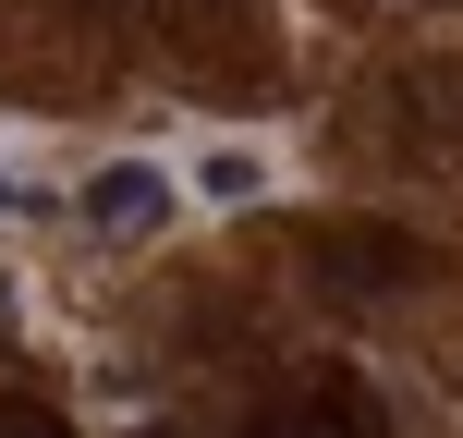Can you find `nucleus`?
Returning <instances> with one entry per match:
<instances>
[{"mask_svg":"<svg viewBox=\"0 0 463 438\" xmlns=\"http://www.w3.org/2000/svg\"><path fill=\"white\" fill-rule=\"evenodd\" d=\"M73 219H86L98 244H159V231L184 219V183H171L159 159H110V171H86V195H73Z\"/></svg>","mask_w":463,"mask_h":438,"instance_id":"nucleus-1","label":"nucleus"},{"mask_svg":"<svg viewBox=\"0 0 463 438\" xmlns=\"http://www.w3.org/2000/svg\"><path fill=\"white\" fill-rule=\"evenodd\" d=\"M269 183H280V159H269V146H244V135H220L208 159H195V195H208V208H256Z\"/></svg>","mask_w":463,"mask_h":438,"instance_id":"nucleus-2","label":"nucleus"},{"mask_svg":"<svg viewBox=\"0 0 463 438\" xmlns=\"http://www.w3.org/2000/svg\"><path fill=\"white\" fill-rule=\"evenodd\" d=\"M244 438H366V415L329 402V390H305V402H280V415H256Z\"/></svg>","mask_w":463,"mask_h":438,"instance_id":"nucleus-3","label":"nucleus"},{"mask_svg":"<svg viewBox=\"0 0 463 438\" xmlns=\"http://www.w3.org/2000/svg\"><path fill=\"white\" fill-rule=\"evenodd\" d=\"M0 208H24V183H13V159H0Z\"/></svg>","mask_w":463,"mask_h":438,"instance_id":"nucleus-4","label":"nucleus"},{"mask_svg":"<svg viewBox=\"0 0 463 438\" xmlns=\"http://www.w3.org/2000/svg\"><path fill=\"white\" fill-rule=\"evenodd\" d=\"M0 438H61V426H0Z\"/></svg>","mask_w":463,"mask_h":438,"instance_id":"nucleus-5","label":"nucleus"}]
</instances>
